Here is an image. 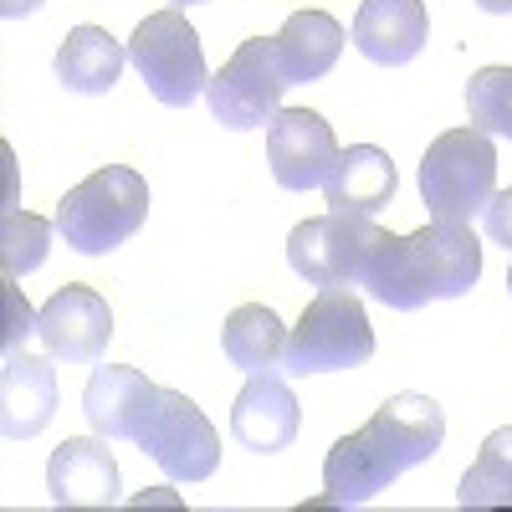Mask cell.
Listing matches in <instances>:
<instances>
[{"instance_id":"83f0119b","label":"cell","mask_w":512,"mask_h":512,"mask_svg":"<svg viewBox=\"0 0 512 512\" xmlns=\"http://www.w3.org/2000/svg\"><path fill=\"white\" fill-rule=\"evenodd\" d=\"M169 6H175V11H185V6H205V0H169Z\"/></svg>"},{"instance_id":"f1b7e54d","label":"cell","mask_w":512,"mask_h":512,"mask_svg":"<svg viewBox=\"0 0 512 512\" xmlns=\"http://www.w3.org/2000/svg\"><path fill=\"white\" fill-rule=\"evenodd\" d=\"M507 292H512V272H507Z\"/></svg>"},{"instance_id":"603a6c76","label":"cell","mask_w":512,"mask_h":512,"mask_svg":"<svg viewBox=\"0 0 512 512\" xmlns=\"http://www.w3.org/2000/svg\"><path fill=\"white\" fill-rule=\"evenodd\" d=\"M466 113L472 128L492 139H512V67H482L466 82Z\"/></svg>"},{"instance_id":"d6986e66","label":"cell","mask_w":512,"mask_h":512,"mask_svg":"<svg viewBox=\"0 0 512 512\" xmlns=\"http://www.w3.org/2000/svg\"><path fill=\"white\" fill-rule=\"evenodd\" d=\"M123 77V47L103 26H77L67 31L62 52H57V82L67 93L82 98H103L113 93V82Z\"/></svg>"},{"instance_id":"9a60e30c","label":"cell","mask_w":512,"mask_h":512,"mask_svg":"<svg viewBox=\"0 0 512 512\" xmlns=\"http://www.w3.org/2000/svg\"><path fill=\"white\" fill-rule=\"evenodd\" d=\"M108 436H72L47 461V492L57 507H108L118 502V461Z\"/></svg>"},{"instance_id":"ffe728a7","label":"cell","mask_w":512,"mask_h":512,"mask_svg":"<svg viewBox=\"0 0 512 512\" xmlns=\"http://www.w3.org/2000/svg\"><path fill=\"white\" fill-rule=\"evenodd\" d=\"M221 349L226 359L241 369V374H277L282 369V354H287V333H282V318L262 303H246L226 318L221 328Z\"/></svg>"},{"instance_id":"6da1fadb","label":"cell","mask_w":512,"mask_h":512,"mask_svg":"<svg viewBox=\"0 0 512 512\" xmlns=\"http://www.w3.org/2000/svg\"><path fill=\"white\" fill-rule=\"evenodd\" d=\"M446 441V415L431 395H395L374 410L369 425L344 436L323 461V502L328 507H364L410 466L431 461Z\"/></svg>"},{"instance_id":"2e32d148","label":"cell","mask_w":512,"mask_h":512,"mask_svg":"<svg viewBox=\"0 0 512 512\" xmlns=\"http://www.w3.org/2000/svg\"><path fill=\"white\" fill-rule=\"evenodd\" d=\"M395 190H400L395 159L374 144L338 149L328 180H323L328 210H338V216H379V210L395 200Z\"/></svg>"},{"instance_id":"9c48e42d","label":"cell","mask_w":512,"mask_h":512,"mask_svg":"<svg viewBox=\"0 0 512 512\" xmlns=\"http://www.w3.org/2000/svg\"><path fill=\"white\" fill-rule=\"evenodd\" d=\"M282 93H287V77L272 57V41L267 36H251L226 57V67L205 82V98L210 113L226 128H267L282 113Z\"/></svg>"},{"instance_id":"52a82bcc","label":"cell","mask_w":512,"mask_h":512,"mask_svg":"<svg viewBox=\"0 0 512 512\" xmlns=\"http://www.w3.org/2000/svg\"><path fill=\"white\" fill-rule=\"evenodd\" d=\"M139 451L159 466L169 482H205L221 466V436L195 400L180 390H159L154 410L139 431Z\"/></svg>"},{"instance_id":"44dd1931","label":"cell","mask_w":512,"mask_h":512,"mask_svg":"<svg viewBox=\"0 0 512 512\" xmlns=\"http://www.w3.org/2000/svg\"><path fill=\"white\" fill-rule=\"evenodd\" d=\"M461 507H512V425L482 441V456L456 487Z\"/></svg>"},{"instance_id":"7c38bea8","label":"cell","mask_w":512,"mask_h":512,"mask_svg":"<svg viewBox=\"0 0 512 512\" xmlns=\"http://www.w3.org/2000/svg\"><path fill=\"white\" fill-rule=\"evenodd\" d=\"M297 431H303V405L287 390V379L246 374V390L231 405V436L256 456H277L297 441Z\"/></svg>"},{"instance_id":"5bb4252c","label":"cell","mask_w":512,"mask_h":512,"mask_svg":"<svg viewBox=\"0 0 512 512\" xmlns=\"http://www.w3.org/2000/svg\"><path fill=\"white\" fill-rule=\"evenodd\" d=\"M57 415V359L47 354H6L0 369V431L6 441H31Z\"/></svg>"},{"instance_id":"ac0fdd59","label":"cell","mask_w":512,"mask_h":512,"mask_svg":"<svg viewBox=\"0 0 512 512\" xmlns=\"http://www.w3.org/2000/svg\"><path fill=\"white\" fill-rule=\"evenodd\" d=\"M338 52H344V26H338L328 11H292L282 21V31L272 36V57L287 77V88L328 77Z\"/></svg>"},{"instance_id":"e0dca14e","label":"cell","mask_w":512,"mask_h":512,"mask_svg":"<svg viewBox=\"0 0 512 512\" xmlns=\"http://www.w3.org/2000/svg\"><path fill=\"white\" fill-rule=\"evenodd\" d=\"M431 41V16L420 0H364L354 16V47L379 67H405Z\"/></svg>"},{"instance_id":"30bf717a","label":"cell","mask_w":512,"mask_h":512,"mask_svg":"<svg viewBox=\"0 0 512 512\" xmlns=\"http://www.w3.org/2000/svg\"><path fill=\"white\" fill-rule=\"evenodd\" d=\"M36 338L62 364H98L113 338V313L93 287L72 282L36 313Z\"/></svg>"},{"instance_id":"484cf974","label":"cell","mask_w":512,"mask_h":512,"mask_svg":"<svg viewBox=\"0 0 512 512\" xmlns=\"http://www.w3.org/2000/svg\"><path fill=\"white\" fill-rule=\"evenodd\" d=\"M31 11H41V0H0V16H6V21H21Z\"/></svg>"},{"instance_id":"3957f363","label":"cell","mask_w":512,"mask_h":512,"mask_svg":"<svg viewBox=\"0 0 512 512\" xmlns=\"http://www.w3.org/2000/svg\"><path fill=\"white\" fill-rule=\"evenodd\" d=\"M144 216H149L144 175L128 164H103L98 175H88L62 195L57 231H62V246H72L82 256H103L134 236L144 226Z\"/></svg>"},{"instance_id":"4316f807","label":"cell","mask_w":512,"mask_h":512,"mask_svg":"<svg viewBox=\"0 0 512 512\" xmlns=\"http://www.w3.org/2000/svg\"><path fill=\"white\" fill-rule=\"evenodd\" d=\"M487 16H512V0H477Z\"/></svg>"},{"instance_id":"4fadbf2b","label":"cell","mask_w":512,"mask_h":512,"mask_svg":"<svg viewBox=\"0 0 512 512\" xmlns=\"http://www.w3.org/2000/svg\"><path fill=\"white\" fill-rule=\"evenodd\" d=\"M154 395H159V384L149 374L128 369V364H103L93 369L88 390H82V415L108 441H139L144 420L154 410Z\"/></svg>"},{"instance_id":"277c9868","label":"cell","mask_w":512,"mask_h":512,"mask_svg":"<svg viewBox=\"0 0 512 512\" xmlns=\"http://www.w3.org/2000/svg\"><path fill=\"white\" fill-rule=\"evenodd\" d=\"M497 190V149L482 128H446L420 159V200L431 221L472 226Z\"/></svg>"},{"instance_id":"7a4b0ae2","label":"cell","mask_w":512,"mask_h":512,"mask_svg":"<svg viewBox=\"0 0 512 512\" xmlns=\"http://www.w3.org/2000/svg\"><path fill=\"white\" fill-rule=\"evenodd\" d=\"M482 277V246L472 226L431 221L410 236H379L364 282L369 297H379L395 313H415L425 303H446V297H466Z\"/></svg>"},{"instance_id":"ba28073f","label":"cell","mask_w":512,"mask_h":512,"mask_svg":"<svg viewBox=\"0 0 512 512\" xmlns=\"http://www.w3.org/2000/svg\"><path fill=\"white\" fill-rule=\"evenodd\" d=\"M379 236L384 231L374 226V216H338V210H328V216L292 226L287 262L313 287H354L364 282V267H369Z\"/></svg>"},{"instance_id":"d4e9b609","label":"cell","mask_w":512,"mask_h":512,"mask_svg":"<svg viewBox=\"0 0 512 512\" xmlns=\"http://www.w3.org/2000/svg\"><path fill=\"white\" fill-rule=\"evenodd\" d=\"M482 231L487 241L512 251V190H492V200L482 205Z\"/></svg>"},{"instance_id":"8fae6325","label":"cell","mask_w":512,"mask_h":512,"mask_svg":"<svg viewBox=\"0 0 512 512\" xmlns=\"http://www.w3.org/2000/svg\"><path fill=\"white\" fill-rule=\"evenodd\" d=\"M338 159V139L313 108H282L267 123V164L282 190H313L328 180Z\"/></svg>"},{"instance_id":"cb8c5ba5","label":"cell","mask_w":512,"mask_h":512,"mask_svg":"<svg viewBox=\"0 0 512 512\" xmlns=\"http://www.w3.org/2000/svg\"><path fill=\"white\" fill-rule=\"evenodd\" d=\"M26 338H36V313L26 308V292L16 287V277H6V333H0V349L21 354Z\"/></svg>"},{"instance_id":"5b68a950","label":"cell","mask_w":512,"mask_h":512,"mask_svg":"<svg viewBox=\"0 0 512 512\" xmlns=\"http://www.w3.org/2000/svg\"><path fill=\"white\" fill-rule=\"evenodd\" d=\"M374 359V328L369 313L354 297V287H323L308 313L287 333L282 374L308 379V374H333V369H359Z\"/></svg>"},{"instance_id":"7402d4cb","label":"cell","mask_w":512,"mask_h":512,"mask_svg":"<svg viewBox=\"0 0 512 512\" xmlns=\"http://www.w3.org/2000/svg\"><path fill=\"white\" fill-rule=\"evenodd\" d=\"M52 231H57V221H41L31 210L11 205L6 216H0V267H6V277H26L47 262Z\"/></svg>"},{"instance_id":"8992f818","label":"cell","mask_w":512,"mask_h":512,"mask_svg":"<svg viewBox=\"0 0 512 512\" xmlns=\"http://www.w3.org/2000/svg\"><path fill=\"white\" fill-rule=\"evenodd\" d=\"M128 62L139 67L144 88L154 93V103L164 108H190L200 93H205V52H200V36L195 26L169 6V11H154L134 26V41H128Z\"/></svg>"}]
</instances>
